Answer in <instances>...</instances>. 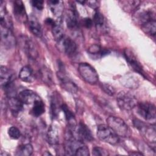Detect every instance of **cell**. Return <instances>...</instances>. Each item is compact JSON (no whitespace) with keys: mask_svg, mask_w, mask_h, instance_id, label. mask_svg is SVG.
<instances>
[{"mask_svg":"<svg viewBox=\"0 0 156 156\" xmlns=\"http://www.w3.org/2000/svg\"><path fill=\"white\" fill-rule=\"evenodd\" d=\"M138 113L146 121L155 123V107L150 102H144L137 104Z\"/></svg>","mask_w":156,"mask_h":156,"instance_id":"5","label":"cell"},{"mask_svg":"<svg viewBox=\"0 0 156 156\" xmlns=\"http://www.w3.org/2000/svg\"><path fill=\"white\" fill-rule=\"evenodd\" d=\"M19 78L23 82H32L34 80V73L32 68L29 66L23 67L20 71Z\"/></svg>","mask_w":156,"mask_h":156,"instance_id":"19","label":"cell"},{"mask_svg":"<svg viewBox=\"0 0 156 156\" xmlns=\"http://www.w3.org/2000/svg\"><path fill=\"white\" fill-rule=\"evenodd\" d=\"M86 2H87V4H88V5L94 9H96L99 6V2L96 1H86Z\"/></svg>","mask_w":156,"mask_h":156,"instance_id":"38","label":"cell"},{"mask_svg":"<svg viewBox=\"0 0 156 156\" xmlns=\"http://www.w3.org/2000/svg\"><path fill=\"white\" fill-rule=\"evenodd\" d=\"M40 74L41 76V79L45 82L46 83L51 84L52 83V76L51 73L49 71V70L47 69V68L43 67L40 71Z\"/></svg>","mask_w":156,"mask_h":156,"instance_id":"29","label":"cell"},{"mask_svg":"<svg viewBox=\"0 0 156 156\" xmlns=\"http://www.w3.org/2000/svg\"><path fill=\"white\" fill-rule=\"evenodd\" d=\"M58 77L63 88L71 93H76L77 91V87L66 76L63 69H61L58 72Z\"/></svg>","mask_w":156,"mask_h":156,"instance_id":"10","label":"cell"},{"mask_svg":"<svg viewBox=\"0 0 156 156\" xmlns=\"http://www.w3.org/2000/svg\"><path fill=\"white\" fill-rule=\"evenodd\" d=\"M8 104L10 111L14 116H16L23 109V103L18 98L15 96L9 97Z\"/></svg>","mask_w":156,"mask_h":156,"instance_id":"15","label":"cell"},{"mask_svg":"<svg viewBox=\"0 0 156 156\" xmlns=\"http://www.w3.org/2000/svg\"><path fill=\"white\" fill-rule=\"evenodd\" d=\"M59 48L68 55H73L77 51V45L75 41L69 37H64L61 40L57 42Z\"/></svg>","mask_w":156,"mask_h":156,"instance_id":"7","label":"cell"},{"mask_svg":"<svg viewBox=\"0 0 156 156\" xmlns=\"http://www.w3.org/2000/svg\"><path fill=\"white\" fill-rule=\"evenodd\" d=\"M29 29L31 32L37 37H41L42 36V28L41 26L36 20L32 19L29 21Z\"/></svg>","mask_w":156,"mask_h":156,"instance_id":"25","label":"cell"},{"mask_svg":"<svg viewBox=\"0 0 156 156\" xmlns=\"http://www.w3.org/2000/svg\"><path fill=\"white\" fill-rule=\"evenodd\" d=\"M88 52L90 55H93L96 57H101L108 54L109 51L105 49L101 48L99 45L93 44L88 49Z\"/></svg>","mask_w":156,"mask_h":156,"instance_id":"24","label":"cell"},{"mask_svg":"<svg viewBox=\"0 0 156 156\" xmlns=\"http://www.w3.org/2000/svg\"><path fill=\"white\" fill-rule=\"evenodd\" d=\"M44 104L41 99L37 100L34 104L31 112L35 117L41 116L44 112Z\"/></svg>","mask_w":156,"mask_h":156,"instance_id":"22","label":"cell"},{"mask_svg":"<svg viewBox=\"0 0 156 156\" xmlns=\"http://www.w3.org/2000/svg\"><path fill=\"white\" fill-rule=\"evenodd\" d=\"M122 5H124V9L126 10H135L139 5L140 1H121Z\"/></svg>","mask_w":156,"mask_h":156,"instance_id":"30","label":"cell"},{"mask_svg":"<svg viewBox=\"0 0 156 156\" xmlns=\"http://www.w3.org/2000/svg\"><path fill=\"white\" fill-rule=\"evenodd\" d=\"M48 4L52 14L58 18H61V16L63 12V4L62 1L52 0L49 1Z\"/></svg>","mask_w":156,"mask_h":156,"instance_id":"17","label":"cell"},{"mask_svg":"<svg viewBox=\"0 0 156 156\" xmlns=\"http://www.w3.org/2000/svg\"><path fill=\"white\" fill-rule=\"evenodd\" d=\"M24 48L28 55L32 59H35L38 56V52L34 43L30 40H25L24 43Z\"/></svg>","mask_w":156,"mask_h":156,"instance_id":"21","label":"cell"},{"mask_svg":"<svg viewBox=\"0 0 156 156\" xmlns=\"http://www.w3.org/2000/svg\"><path fill=\"white\" fill-rule=\"evenodd\" d=\"M143 30L147 34L154 36L156 32V22L155 20L150 21L141 26Z\"/></svg>","mask_w":156,"mask_h":156,"instance_id":"27","label":"cell"},{"mask_svg":"<svg viewBox=\"0 0 156 156\" xmlns=\"http://www.w3.org/2000/svg\"><path fill=\"white\" fill-rule=\"evenodd\" d=\"M107 125L119 136L127 137L130 134V130L125 121L117 116H111L107 119Z\"/></svg>","mask_w":156,"mask_h":156,"instance_id":"1","label":"cell"},{"mask_svg":"<svg viewBox=\"0 0 156 156\" xmlns=\"http://www.w3.org/2000/svg\"><path fill=\"white\" fill-rule=\"evenodd\" d=\"M116 101L118 106L124 110H130L138 104L135 97L132 94L125 91H120L118 94Z\"/></svg>","mask_w":156,"mask_h":156,"instance_id":"4","label":"cell"},{"mask_svg":"<svg viewBox=\"0 0 156 156\" xmlns=\"http://www.w3.org/2000/svg\"><path fill=\"white\" fill-rule=\"evenodd\" d=\"M93 22L97 28L102 27L105 23V19L103 15L99 11H96L94 14Z\"/></svg>","mask_w":156,"mask_h":156,"instance_id":"28","label":"cell"},{"mask_svg":"<svg viewBox=\"0 0 156 156\" xmlns=\"http://www.w3.org/2000/svg\"><path fill=\"white\" fill-rule=\"evenodd\" d=\"M124 55L126 61L127 62L129 66L132 68V69L134 70L135 72L140 74L143 76L145 77L142 66L135 55V54L130 49H126L124 50Z\"/></svg>","mask_w":156,"mask_h":156,"instance_id":"6","label":"cell"},{"mask_svg":"<svg viewBox=\"0 0 156 156\" xmlns=\"http://www.w3.org/2000/svg\"><path fill=\"white\" fill-rule=\"evenodd\" d=\"M74 155L77 156H88L90 155L89 149L83 143L76 149Z\"/></svg>","mask_w":156,"mask_h":156,"instance_id":"31","label":"cell"},{"mask_svg":"<svg viewBox=\"0 0 156 156\" xmlns=\"http://www.w3.org/2000/svg\"><path fill=\"white\" fill-rule=\"evenodd\" d=\"M13 13L16 18L20 21H26L27 15L25 7L21 1H15L13 3Z\"/></svg>","mask_w":156,"mask_h":156,"instance_id":"16","label":"cell"},{"mask_svg":"<svg viewBox=\"0 0 156 156\" xmlns=\"http://www.w3.org/2000/svg\"><path fill=\"white\" fill-rule=\"evenodd\" d=\"M32 5L38 9V10H41L43 8V1L38 0H33L30 1Z\"/></svg>","mask_w":156,"mask_h":156,"instance_id":"36","label":"cell"},{"mask_svg":"<svg viewBox=\"0 0 156 156\" xmlns=\"http://www.w3.org/2000/svg\"><path fill=\"white\" fill-rule=\"evenodd\" d=\"M130 155H143L141 153H138V152H131V153H130L129 154Z\"/></svg>","mask_w":156,"mask_h":156,"instance_id":"39","label":"cell"},{"mask_svg":"<svg viewBox=\"0 0 156 156\" xmlns=\"http://www.w3.org/2000/svg\"><path fill=\"white\" fill-rule=\"evenodd\" d=\"M83 26L87 28H90L92 26L93 21L90 18H85L83 21Z\"/></svg>","mask_w":156,"mask_h":156,"instance_id":"37","label":"cell"},{"mask_svg":"<svg viewBox=\"0 0 156 156\" xmlns=\"http://www.w3.org/2000/svg\"><path fill=\"white\" fill-rule=\"evenodd\" d=\"M92 154L94 156H106L108 155V152L100 147H94L92 150Z\"/></svg>","mask_w":156,"mask_h":156,"instance_id":"34","label":"cell"},{"mask_svg":"<svg viewBox=\"0 0 156 156\" xmlns=\"http://www.w3.org/2000/svg\"><path fill=\"white\" fill-rule=\"evenodd\" d=\"M61 108L65 114V118L69 124V126H76V120L74 115L69 109L68 106L66 104H63L61 105Z\"/></svg>","mask_w":156,"mask_h":156,"instance_id":"26","label":"cell"},{"mask_svg":"<svg viewBox=\"0 0 156 156\" xmlns=\"http://www.w3.org/2000/svg\"><path fill=\"white\" fill-rule=\"evenodd\" d=\"M77 69L79 74L86 82L90 84H94L98 81L99 76L97 71L89 63H79Z\"/></svg>","mask_w":156,"mask_h":156,"instance_id":"3","label":"cell"},{"mask_svg":"<svg viewBox=\"0 0 156 156\" xmlns=\"http://www.w3.org/2000/svg\"><path fill=\"white\" fill-rule=\"evenodd\" d=\"M51 155V154H50V153L48 152V151H46V152L43 154V155Z\"/></svg>","mask_w":156,"mask_h":156,"instance_id":"41","label":"cell"},{"mask_svg":"<svg viewBox=\"0 0 156 156\" xmlns=\"http://www.w3.org/2000/svg\"><path fill=\"white\" fill-rule=\"evenodd\" d=\"M78 16L79 15L74 5H72L66 13V23L68 28L73 29L77 27L79 24Z\"/></svg>","mask_w":156,"mask_h":156,"instance_id":"11","label":"cell"},{"mask_svg":"<svg viewBox=\"0 0 156 156\" xmlns=\"http://www.w3.org/2000/svg\"><path fill=\"white\" fill-rule=\"evenodd\" d=\"M1 41L7 49H11L15 45V38L10 28L1 26Z\"/></svg>","mask_w":156,"mask_h":156,"instance_id":"8","label":"cell"},{"mask_svg":"<svg viewBox=\"0 0 156 156\" xmlns=\"http://www.w3.org/2000/svg\"><path fill=\"white\" fill-rule=\"evenodd\" d=\"M76 138L82 141H86L90 142L93 140V136L89 128L83 123L80 122L76 127L75 130Z\"/></svg>","mask_w":156,"mask_h":156,"instance_id":"9","label":"cell"},{"mask_svg":"<svg viewBox=\"0 0 156 156\" xmlns=\"http://www.w3.org/2000/svg\"><path fill=\"white\" fill-rule=\"evenodd\" d=\"M4 155L9 156V155H10V154H8V153H7V152H5L4 154H3L2 152H1V156H4Z\"/></svg>","mask_w":156,"mask_h":156,"instance_id":"40","label":"cell"},{"mask_svg":"<svg viewBox=\"0 0 156 156\" xmlns=\"http://www.w3.org/2000/svg\"><path fill=\"white\" fill-rule=\"evenodd\" d=\"M97 136L102 141L110 144H116L119 141V136L108 125L105 124L98 126Z\"/></svg>","mask_w":156,"mask_h":156,"instance_id":"2","label":"cell"},{"mask_svg":"<svg viewBox=\"0 0 156 156\" xmlns=\"http://www.w3.org/2000/svg\"><path fill=\"white\" fill-rule=\"evenodd\" d=\"M18 98L24 104H34L37 100L40 99L34 91L30 90H23L19 93Z\"/></svg>","mask_w":156,"mask_h":156,"instance_id":"12","label":"cell"},{"mask_svg":"<svg viewBox=\"0 0 156 156\" xmlns=\"http://www.w3.org/2000/svg\"><path fill=\"white\" fill-rule=\"evenodd\" d=\"M33 150V147L31 144H24L18 147L15 155L18 156H30L32 154Z\"/></svg>","mask_w":156,"mask_h":156,"instance_id":"23","label":"cell"},{"mask_svg":"<svg viewBox=\"0 0 156 156\" xmlns=\"http://www.w3.org/2000/svg\"><path fill=\"white\" fill-rule=\"evenodd\" d=\"M8 134L9 136L13 140H17L21 136V132L20 130L15 126H12L9 129Z\"/></svg>","mask_w":156,"mask_h":156,"instance_id":"33","label":"cell"},{"mask_svg":"<svg viewBox=\"0 0 156 156\" xmlns=\"http://www.w3.org/2000/svg\"><path fill=\"white\" fill-rule=\"evenodd\" d=\"M52 33L54 39L58 42L64 37V30L61 24V18L58 19L55 24L52 26Z\"/></svg>","mask_w":156,"mask_h":156,"instance_id":"18","label":"cell"},{"mask_svg":"<svg viewBox=\"0 0 156 156\" xmlns=\"http://www.w3.org/2000/svg\"><path fill=\"white\" fill-rule=\"evenodd\" d=\"M57 102V100L53 97L51 99V112L52 118H56L58 113V105Z\"/></svg>","mask_w":156,"mask_h":156,"instance_id":"32","label":"cell"},{"mask_svg":"<svg viewBox=\"0 0 156 156\" xmlns=\"http://www.w3.org/2000/svg\"><path fill=\"white\" fill-rule=\"evenodd\" d=\"M47 141L51 145H56L59 141V136L57 129L54 126H51L46 134Z\"/></svg>","mask_w":156,"mask_h":156,"instance_id":"20","label":"cell"},{"mask_svg":"<svg viewBox=\"0 0 156 156\" xmlns=\"http://www.w3.org/2000/svg\"><path fill=\"white\" fill-rule=\"evenodd\" d=\"M136 20L142 26L150 21L155 20V13L151 10H142L136 13Z\"/></svg>","mask_w":156,"mask_h":156,"instance_id":"14","label":"cell"},{"mask_svg":"<svg viewBox=\"0 0 156 156\" xmlns=\"http://www.w3.org/2000/svg\"><path fill=\"white\" fill-rule=\"evenodd\" d=\"M14 76L13 73L7 67L1 66L0 69V82L2 88H5L13 83Z\"/></svg>","mask_w":156,"mask_h":156,"instance_id":"13","label":"cell"},{"mask_svg":"<svg viewBox=\"0 0 156 156\" xmlns=\"http://www.w3.org/2000/svg\"><path fill=\"white\" fill-rule=\"evenodd\" d=\"M102 88L105 92V93L110 96H113L115 93V90L114 88L108 83H102Z\"/></svg>","mask_w":156,"mask_h":156,"instance_id":"35","label":"cell"}]
</instances>
